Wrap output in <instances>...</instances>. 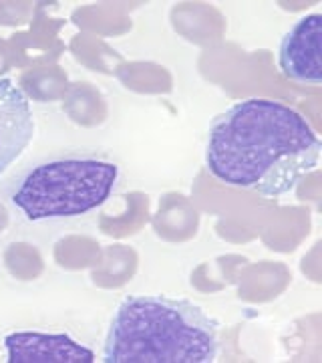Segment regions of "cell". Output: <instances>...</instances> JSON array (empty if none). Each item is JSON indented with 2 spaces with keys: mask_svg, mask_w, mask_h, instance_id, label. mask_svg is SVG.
Returning a JSON list of instances; mask_svg holds the SVG:
<instances>
[{
  "mask_svg": "<svg viewBox=\"0 0 322 363\" xmlns=\"http://www.w3.org/2000/svg\"><path fill=\"white\" fill-rule=\"evenodd\" d=\"M321 152L318 133L292 107L246 99L214 117L206 166L228 186L278 198L318 168Z\"/></svg>",
  "mask_w": 322,
  "mask_h": 363,
  "instance_id": "6da1fadb",
  "label": "cell"
},
{
  "mask_svg": "<svg viewBox=\"0 0 322 363\" xmlns=\"http://www.w3.org/2000/svg\"><path fill=\"white\" fill-rule=\"evenodd\" d=\"M218 323L185 298L133 295L117 307L105 339V363L218 362Z\"/></svg>",
  "mask_w": 322,
  "mask_h": 363,
  "instance_id": "7a4b0ae2",
  "label": "cell"
},
{
  "mask_svg": "<svg viewBox=\"0 0 322 363\" xmlns=\"http://www.w3.org/2000/svg\"><path fill=\"white\" fill-rule=\"evenodd\" d=\"M119 168L111 162L69 157L40 164L26 174L13 204L28 220L71 218L101 206L113 192Z\"/></svg>",
  "mask_w": 322,
  "mask_h": 363,
  "instance_id": "3957f363",
  "label": "cell"
},
{
  "mask_svg": "<svg viewBox=\"0 0 322 363\" xmlns=\"http://www.w3.org/2000/svg\"><path fill=\"white\" fill-rule=\"evenodd\" d=\"M284 77L304 85L322 83V16L318 13L300 18L284 35L278 51Z\"/></svg>",
  "mask_w": 322,
  "mask_h": 363,
  "instance_id": "277c9868",
  "label": "cell"
},
{
  "mask_svg": "<svg viewBox=\"0 0 322 363\" xmlns=\"http://www.w3.org/2000/svg\"><path fill=\"white\" fill-rule=\"evenodd\" d=\"M35 135L33 109L21 87L0 79V176L23 156Z\"/></svg>",
  "mask_w": 322,
  "mask_h": 363,
  "instance_id": "5b68a950",
  "label": "cell"
},
{
  "mask_svg": "<svg viewBox=\"0 0 322 363\" xmlns=\"http://www.w3.org/2000/svg\"><path fill=\"white\" fill-rule=\"evenodd\" d=\"M8 363H93L95 353L69 335L11 333L4 337Z\"/></svg>",
  "mask_w": 322,
  "mask_h": 363,
  "instance_id": "8992f818",
  "label": "cell"
}]
</instances>
